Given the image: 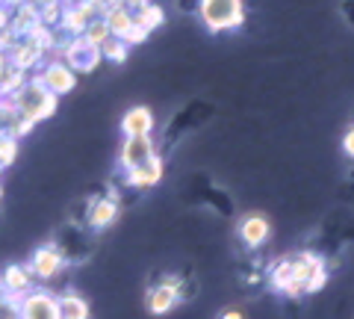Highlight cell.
<instances>
[{"instance_id":"6da1fadb","label":"cell","mask_w":354,"mask_h":319,"mask_svg":"<svg viewBox=\"0 0 354 319\" xmlns=\"http://www.w3.org/2000/svg\"><path fill=\"white\" fill-rule=\"evenodd\" d=\"M201 12H204V21H207V24L213 27V30L239 24V21H242L239 0H204Z\"/></svg>"},{"instance_id":"7a4b0ae2","label":"cell","mask_w":354,"mask_h":319,"mask_svg":"<svg viewBox=\"0 0 354 319\" xmlns=\"http://www.w3.org/2000/svg\"><path fill=\"white\" fill-rule=\"evenodd\" d=\"M18 107L27 113V118L32 122V118H44L53 113V107H57V101H53L50 95H44L39 86H30V89H24L18 95Z\"/></svg>"},{"instance_id":"3957f363","label":"cell","mask_w":354,"mask_h":319,"mask_svg":"<svg viewBox=\"0 0 354 319\" xmlns=\"http://www.w3.org/2000/svg\"><path fill=\"white\" fill-rule=\"evenodd\" d=\"M21 319H62V313H59V302H57V299H50L48 293L27 295L24 307H21Z\"/></svg>"},{"instance_id":"277c9868","label":"cell","mask_w":354,"mask_h":319,"mask_svg":"<svg viewBox=\"0 0 354 319\" xmlns=\"http://www.w3.org/2000/svg\"><path fill=\"white\" fill-rule=\"evenodd\" d=\"M121 160H124V166L133 172V169H142L148 166L153 160V145L148 136H130V142L124 145V154H121Z\"/></svg>"},{"instance_id":"5b68a950","label":"cell","mask_w":354,"mask_h":319,"mask_svg":"<svg viewBox=\"0 0 354 319\" xmlns=\"http://www.w3.org/2000/svg\"><path fill=\"white\" fill-rule=\"evenodd\" d=\"M174 302H177V290H174V281H169V284H162V287H157L148 295V311L162 316V313L171 311Z\"/></svg>"},{"instance_id":"8992f818","label":"cell","mask_w":354,"mask_h":319,"mask_svg":"<svg viewBox=\"0 0 354 319\" xmlns=\"http://www.w3.org/2000/svg\"><path fill=\"white\" fill-rule=\"evenodd\" d=\"M59 266H62V257L57 248H39L36 257H32V272L41 275V278H50Z\"/></svg>"},{"instance_id":"52a82bcc","label":"cell","mask_w":354,"mask_h":319,"mask_svg":"<svg viewBox=\"0 0 354 319\" xmlns=\"http://www.w3.org/2000/svg\"><path fill=\"white\" fill-rule=\"evenodd\" d=\"M266 237H269V222H266L260 213L245 216V222H242V239H245L248 246H260Z\"/></svg>"},{"instance_id":"ba28073f","label":"cell","mask_w":354,"mask_h":319,"mask_svg":"<svg viewBox=\"0 0 354 319\" xmlns=\"http://www.w3.org/2000/svg\"><path fill=\"white\" fill-rule=\"evenodd\" d=\"M124 130L130 136H145L148 130H151V113L145 107H136V109H130V113L124 116Z\"/></svg>"},{"instance_id":"9c48e42d","label":"cell","mask_w":354,"mask_h":319,"mask_svg":"<svg viewBox=\"0 0 354 319\" xmlns=\"http://www.w3.org/2000/svg\"><path fill=\"white\" fill-rule=\"evenodd\" d=\"M160 178H162V163L157 157H153L148 166L130 172V183H136V186H151V183H157Z\"/></svg>"},{"instance_id":"30bf717a","label":"cell","mask_w":354,"mask_h":319,"mask_svg":"<svg viewBox=\"0 0 354 319\" xmlns=\"http://www.w3.org/2000/svg\"><path fill=\"white\" fill-rule=\"evenodd\" d=\"M48 86L57 92H68L74 86V77L68 69H62V65H53V69H48Z\"/></svg>"},{"instance_id":"8fae6325","label":"cell","mask_w":354,"mask_h":319,"mask_svg":"<svg viewBox=\"0 0 354 319\" xmlns=\"http://www.w3.org/2000/svg\"><path fill=\"white\" fill-rule=\"evenodd\" d=\"M3 284H6V290L9 293H24L27 290V284H30V278H27V272L21 269V266H9L6 269V275H3Z\"/></svg>"},{"instance_id":"7c38bea8","label":"cell","mask_w":354,"mask_h":319,"mask_svg":"<svg viewBox=\"0 0 354 319\" xmlns=\"http://www.w3.org/2000/svg\"><path fill=\"white\" fill-rule=\"evenodd\" d=\"M59 313L62 319H86V302L77 299V295H65V299L59 302Z\"/></svg>"},{"instance_id":"4fadbf2b","label":"cell","mask_w":354,"mask_h":319,"mask_svg":"<svg viewBox=\"0 0 354 319\" xmlns=\"http://www.w3.org/2000/svg\"><path fill=\"white\" fill-rule=\"evenodd\" d=\"M115 219V204L113 201H97L95 204V210H92V225H106V222H113Z\"/></svg>"},{"instance_id":"5bb4252c","label":"cell","mask_w":354,"mask_h":319,"mask_svg":"<svg viewBox=\"0 0 354 319\" xmlns=\"http://www.w3.org/2000/svg\"><path fill=\"white\" fill-rule=\"evenodd\" d=\"M133 24H130V18L121 12V9H115L113 15H109V30H115V33H127Z\"/></svg>"},{"instance_id":"9a60e30c","label":"cell","mask_w":354,"mask_h":319,"mask_svg":"<svg viewBox=\"0 0 354 319\" xmlns=\"http://www.w3.org/2000/svg\"><path fill=\"white\" fill-rule=\"evenodd\" d=\"M15 160V139H0V166H9Z\"/></svg>"},{"instance_id":"2e32d148","label":"cell","mask_w":354,"mask_h":319,"mask_svg":"<svg viewBox=\"0 0 354 319\" xmlns=\"http://www.w3.org/2000/svg\"><path fill=\"white\" fill-rule=\"evenodd\" d=\"M290 281H292V263H281V269L274 272V284L283 287V284H290Z\"/></svg>"},{"instance_id":"e0dca14e","label":"cell","mask_w":354,"mask_h":319,"mask_svg":"<svg viewBox=\"0 0 354 319\" xmlns=\"http://www.w3.org/2000/svg\"><path fill=\"white\" fill-rule=\"evenodd\" d=\"M0 319H21V311L9 299H3L0 302Z\"/></svg>"},{"instance_id":"ac0fdd59","label":"cell","mask_w":354,"mask_h":319,"mask_svg":"<svg viewBox=\"0 0 354 319\" xmlns=\"http://www.w3.org/2000/svg\"><path fill=\"white\" fill-rule=\"evenodd\" d=\"M160 21H162V12H160V9H145V18H142V27H153V24H160Z\"/></svg>"},{"instance_id":"d6986e66","label":"cell","mask_w":354,"mask_h":319,"mask_svg":"<svg viewBox=\"0 0 354 319\" xmlns=\"http://www.w3.org/2000/svg\"><path fill=\"white\" fill-rule=\"evenodd\" d=\"M32 57H36V48H32V45H30V48H21L18 57H15V62H18V65H27V62H32Z\"/></svg>"},{"instance_id":"ffe728a7","label":"cell","mask_w":354,"mask_h":319,"mask_svg":"<svg viewBox=\"0 0 354 319\" xmlns=\"http://www.w3.org/2000/svg\"><path fill=\"white\" fill-rule=\"evenodd\" d=\"M104 36H106V27L104 24H95L92 30H88V42H92V45H95V42H104Z\"/></svg>"},{"instance_id":"44dd1931","label":"cell","mask_w":354,"mask_h":319,"mask_svg":"<svg viewBox=\"0 0 354 319\" xmlns=\"http://www.w3.org/2000/svg\"><path fill=\"white\" fill-rule=\"evenodd\" d=\"M124 36H127V39H133V42H142V39H145V27L136 24V27H130V30L124 33Z\"/></svg>"},{"instance_id":"7402d4cb","label":"cell","mask_w":354,"mask_h":319,"mask_svg":"<svg viewBox=\"0 0 354 319\" xmlns=\"http://www.w3.org/2000/svg\"><path fill=\"white\" fill-rule=\"evenodd\" d=\"M106 53H109V57H113V60H124V48H121V45H106Z\"/></svg>"},{"instance_id":"603a6c76","label":"cell","mask_w":354,"mask_h":319,"mask_svg":"<svg viewBox=\"0 0 354 319\" xmlns=\"http://www.w3.org/2000/svg\"><path fill=\"white\" fill-rule=\"evenodd\" d=\"M342 148H346V151L351 154V157H354V127L346 134V139H342Z\"/></svg>"},{"instance_id":"cb8c5ba5","label":"cell","mask_w":354,"mask_h":319,"mask_svg":"<svg viewBox=\"0 0 354 319\" xmlns=\"http://www.w3.org/2000/svg\"><path fill=\"white\" fill-rule=\"evenodd\" d=\"M115 3H118V6H130V3H133V6H142V9H145V0H115Z\"/></svg>"},{"instance_id":"d4e9b609","label":"cell","mask_w":354,"mask_h":319,"mask_svg":"<svg viewBox=\"0 0 354 319\" xmlns=\"http://www.w3.org/2000/svg\"><path fill=\"white\" fill-rule=\"evenodd\" d=\"M221 319H242V313H236V311H225V316Z\"/></svg>"},{"instance_id":"484cf974","label":"cell","mask_w":354,"mask_h":319,"mask_svg":"<svg viewBox=\"0 0 354 319\" xmlns=\"http://www.w3.org/2000/svg\"><path fill=\"white\" fill-rule=\"evenodd\" d=\"M3 21H6V15H0V27H3Z\"/></svg>"},{"instance_id":"4316f807","label":"cell","mask_w":354,"mask_h":319,"mask_svg":"<svg viewBox=\"0 0 354 319\" xmlns=\"http://www.w3.org/2000/svg\"><path fill=\"white\" fill-rule=\"evenodd\" d=\"M48 3H50V0H48Z\"/></svg>"},{"instance_id":"83f0119b","label":"cell","mask_w":354,"mask_h":319,"mask_svg":"<svg viewBox=\"0 0 354 319\" xmlns=\"http://www.w3.org/2000/svg\"><path fill=\"white\" fill-rule=\"evenodd\" d=\"M0 195H3V192H0Z\"/></svg>"}]
</instances>
